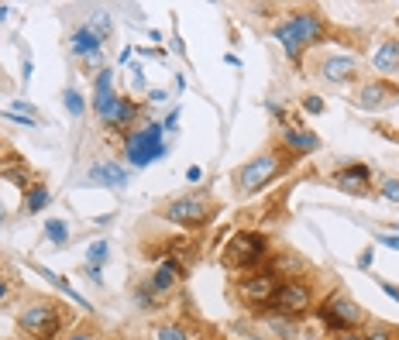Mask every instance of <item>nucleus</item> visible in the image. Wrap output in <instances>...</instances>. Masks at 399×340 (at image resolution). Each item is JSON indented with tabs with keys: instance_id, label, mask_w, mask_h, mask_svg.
Here are the masks:
<instances>
[{
	"instance_id": "obj_1",
	"label": "nucleus",
	"mask_w": 399,
	"mask_h": 340,
	"mask_svg": "<svg viewBox=\"0 0 399 340\" xmlns=\"http://www.w3.org/2000/svg\"><path fill=\"white\" fill-rule=\"evenodd\" d=\"M323 35H327V24H323V17L317 10H296L290 21H283L276 28V42L283 45V52L290 59H299V52L317 45V42H323Z\"/></svg>"
},
{
	"instance_id": "obj_2",
	"label": "nucleus",
	"mask_w": 399,
	"mask_h": 340,
	"mask_svg": "<svg viewBox=\"0 0 399 340\" xmlns=\"http://www.w3.org/2000/svg\"><path fill=\"white\" fill-rule=\"evenodd\" d=\"M286 169V162H283V155L276 152V148H269V152H258L255 159H248L241 169H238V189L245 193V196H251V193H258V189H265L272 179H279V172Z\"/></svg>"
},
{
	"instance_id": "obj_3",
	"label": "nucleus",
	"mask_w": 399,
	"mask_h": 340,
	"mask_svg": "<svg viewBox=\"0 0 399 340\" xmlns=\"http://www.w3.org/2000/svg\"><path fill=\"white\" fill-rule=\"evenodd\" d=\"M66 323V310H59L55 303H35V306H24L21 316H17V327L35 340H55L59 330Z\"/></svg>"
},
{
	"instance_id": "obj_4",
	"label": "nucleus",
	"mask_w": 399,
	"mask_h": 340,
	"mask_svg": "<svg viewBox=\"0 0 399 340\" xmlns=\"http://www.w3.org/2000/svg\"><path fill=\"white\" fill-rule=\"evenodd\" d=\"M124 155L134 169H145L152 162H159L166 155V141H162V124H145L141 131H131L124 141Z\"/></svg>"
},
{
	"instance_id": "obj_5",
	"label": "nucleus",
	"mask_w": 399,
	"mask_h": 340,
	"mask_svg": "<svg viewBox=\"0 0 399 340\" xmlns=\"http://www.w3.org/2000/svg\"><path fill=\"white\" fill-rule=\"evenodd\" d=\"M317 316H320V323H327V327L337 330V334H351L355 327L365 323V310H362L355 299H348L344 292L327 296V303L317 310Z\"/></svg>"
},
{
	"instance_id": "obj_6",
	"label": "nucleus",
	"mask_w": 399,
	"mask_h": 340,
	"mask_svg": "<svg viewBox=\"0 0 399 340\" xmlns=\"http://www.w3.org/2000/svg\"><path fill=\"white\" fill-rule=\"evenodd\" d=\"M159 213H162L166 220L179 224V227H190V231H197V227H203V224L210 220L213 206H210V199H206V196H200V193H186V196H176V199H169V203H166Z\"/></svg>"
},
{
	"instance_id": "obj_7",
	"label": "nucleus",
	"mask_w": 399,
	"mask_h": 340,
	"mask_svg": "<svg viewBox=\"0 0 399 340\" xmlns=\"http://www.w3.org/2000/svg\"><path fill=\"white\" fill-rule=\"evenodd\" d=\"M265 234L258 231H238L227 244H224V265L227 268H255L265 258Z\"/></svg>"
},
{
	"instance_id": "obj_8",
	"label": "nucleus",
	"mask_w": 399,
	"mask_h": 340,
	"mask_svg": "<svg viewBox=\"0 0 399 340\" xmlns=\"http://www.w3.org/2000/svg\"><path fill=\"white\" fill-rule=\"evenodd\" d=\"M269 306H272V313H283L286 320H299V316L310 313V306H313V289H310L303 278H286Z\"/></svg>"
},
{
	"instance_id": "obj_9",
	"label": "nucleus",
	"mask_w": 399,
	"mask_h": 340,
	"mask_svg": "<svg viewBox=\"0 0 399 340\" xmlns=\"http://www.w3.org/2000/svg\"><path fill=\"white\" fill-rule=\"evenodd\" d=\"M279 285H283V282H279V275H272V271H255V275L241 278L238 296H241V303H245V306H251V310H265V306L276 299Z\"/></svg>"
},
{
	"instance_id": "obj_10",
	"label": "nucleus",
	"mask_w": 399,
	"mask_h": 340,
	"mask_svg": "<svg viewBox=\"0 0 399 340\" xmlns=\"http://www.w3.org/2000/svg\"><path fill=\"white\" fill-rule=\"evenodd\" d=\"M94 110L100 114V120L107 127H117L124 131L127 124H134L138 117V103L131 96H117V93H103V96H94Z\"/></svg>"
},
{
	"instance_id": "obj_11",
	"label": "nucleus",
	"mask_w": 399,
	"mask_h": 340,
	"mask_svg": "<svg viewBox=\"0 0 399 340\" xmlns=\"http://www.w3.org/2000/svg\"><path fill=\"white\" fill-rule=\"evenodd\" d=\"M399 100V86L393 80H369V83L358 89L355 103L362 110H389Z\"/></svg>"
},
{
	"instance_id": "obj_12",
	"label": "nucleus",
	"mask_w": 399,
	"mask_h": 340,
	"mask_svg": "<svg viewBox=\"0 0 399 340\" xmlns=\"http://www.w3.org/2000/svg\"><path fill=\"white\" fill-rule=\"evenodd\" d=\"M330 182H334L341 193H348V196H369V193H372V169L362 165V162H351V165L334 172Z\"/></svg>"
},
{
	"instance_id": "obj_13",
	"label": "nucleus",
	"mask_w": 399,
	"mask_h": 340,
	"mask_svg": "<svg viewBox=\"0 0 399 340\" xmlns=\"http://www.w3.org/2000/svg\"><path fill=\"white\" fill-rule=\"evenodd\" d=\"M283 145H286V152H293V155H313V152H320V138L310 131V127H303V124H286L283 127Z\"/></svg>"
},
{
	"instance_id": "obj_14",
	"label": "nucleus",
	"mask_w": 399,
	"mask_h": 340,
	"mask_svg": "<svg viewBox=\"0 0 399 340\" xmlns=\"http://www.w3.org/2000/svg\"><path fill=\"white\" fill-rule=\"evenodd\" d=\"M320 76H323L327 83L344 86L358 76V62H355L351 55H327V59L320 62Z\"/></svg>"
},
{
	"instance_id": "obj_15",
	"label": "nucleus",
	"mask_w": 399,
	"mask_h": 340,
	"mask_svg": "<svg viewBox=\"0 0 399 340\" xmlns=\"http://www.w3.org/2000/svg\"><path fill=\"white\" fill-rule=\"evenodd\" d=\"M100 48H103V38H100L90 24H83V28H76V31H73L69 52H73L76 59H94V55H100Z\"/></svg>"
},
{
	"instance_id": "obj_16",
	"label": "nucleus",
	"mask_w": 399,
	"mask_h": 340,
	"mask_svg": "<svg viewBox=\"0 0 399 340\" xmlns=\"http://www.w3.org/2000/svg\"><path fill=\"white\" fill-rule=\"evenodd\" d=\"M176 282H179V261L176 258H162V265L155 268V275L148 282V289L159 292V296H169L176 289Z\"/></svg>"
},
{
	"instance_id": "obj_17",
	"label": "nucleus",
	"mask_w": 399,
	"mask_h": 340,
	"mask_svg": "<svg viewBox=\"0 0 399 340\" xmlns=\"http://www.w3.org/2000/svg\"><path fill=\"white\" fill-rule=\"evenodd\" d=\"M90 182H100V186H110V189H124L127 186V172L121 169L117 162H100L94 169L87 172Z\"/></svg>"
},
{
	"instance_id": "obj_18",
	"label": "nucleus",
	"mask_w": 399,
	"mask_h": 340,
	"mask_svg": "<svg viewBox=\"0 0 399 340\" xmlns=\"http://www.w3.org/2000/svg\"><path fill=\"white\" fill-rule=\"evenodd\" d=\"M372 66H375L382 76H393V73H399V42H396V38H389V42H382V45L375 48Z\"/></svg>"
},
{
	"instance_id": "obj_19",
	"label": "nucleus",
	"mask_w": 399,
	"mask_h": 340,
	"mask_svg": "<svg viewBox=\"0 0 399 340\" xmlns=\"http://www.w3.org/2000/svg\"><path fill=\"white\" fill-rule=\"evenodd\" d=\"M28 265H31V268H35V271H38V275H42L45 282H52L55 289H62V292H66V296H69L73 303H80L83 310H90V313H94V306H90V299H83V296H80V292H76V289H73V285H69V282H66L62 275H55V271H48V268H45V265H38V261H28Z\"/></svg>"
},
{
	"instance_id": "obj_20",
	"label": "nucleus",
	"mask_w": 399,
	"mask_h": 340,
	"mask_svg": "<svg viewBox=\"0 0 399 340\" xmlns=\"http://www.w3.org/2000/svg\"><path fill=\"white\" fill-rule=\"evenodd\" d=\"M48 199H52V196H48V189H45L42 182L31 186V189L24 193V213H42V210L48 206Z\"/></svg>"
},
{
	"instance_id": "obj_21",
	"label": "nucleus",
	"mask_w": 399,
	"mask_h": 340,
	"mask_svg": "<svg viewBox=\"0 0 399 340\" xmlns=\"http://www.w3.org/2000/svg\"><path fill=\"white\" fill-rule=\"evenodd\" d=\"M45 238H48L55 248H66V244H69V224H66V220H59V217L45 220Z\"/></svg>"
},
{
	"instance_id": "obj_22",
	"label": "nucleus",
	"mask_w": 399,
	"mask_h": 340,
	"mask_svg": "<svg viewBox=\"0 0 399 340\" xmlns=\"http://www.w3.org/2000/svg\"><path fill=\"white\" fill-rule=\"evenodd\" d=\"M3 175H7V179H10V182H14L17 189H24V193H28V189L35 186V175L28 172V165H24V162H17V165H10V169H3Z\"/></svg>"
},
{
	"instance_id": "obj_23",
	"label": "nucleus",
	"mask_w": 399,
	"mask_h": 340,
	"mask_svg": "<svg viewBox=\"0 0 399 340\" xmlns=\"http://www.w3.org/2000/svg\"><path fill=\"white\" fill-rule=\"evenodd\" d=\"M62 107L69 110V117H83V114H87V100H83V93H76V89H66V93H62Z\"/></svg>"
},
{
	"instance_id": "obj_24",
	"label": "nucleus",
	"mask_w": 399,
	"mask_h": 340,
	"mask_svg": "<svg viewBox=\"0 0 399 340\" xmlns=\"http://www.w3.org/2000/svg\"><path fill=\"white\" fill-rule=\"evenodd\" d=\"M107 258H110V244H107V241H94V244L87 248V261H90L94 268H103Z\"/></svg>"
},
{
	"instance_id": "obj_25",
	"label": "nucleus",
	"mask_w": 399,
	"mask_h": 340,
	"mask_svg": "<svg viewBox=\"0 0 399 340\" xmlns=\"http://www.w3.org/2000/svg\"><path fill=\"white\" fill-rule=\"evenodd\" d=\"M90 28H94V31H97L100 38H103V42H107V38H110V14H107V10H94V14H90Z\"/></svg>"
},
{
	"instance_id": "obj_26",
	"label": "nucleus",
	"mask_w": 399,
	"mask_h": 340,
	"mask_svg": "<svg viewBox=\"0 0 399 340\" xmlns=\"http://www.w3.org/2000/svg\"><path fill=\"white\" fill-rule=\"evenodd\" d=\"M155 340H190V337H186V330L179 323H166V327L155 330Z\"/></svg>"
},
{
	"instance_id": "obj_27",
	"label": "nucleus",
	"mask_w": 399,
	"mask_h": 340,
	"mask_svg": "<svg viewBox=\"0 0 399 340\" xmlns=\"http://www.w3.org/2000/svg\"><path fill=\"white\" fill-rule=\"evenodd\" d=\"M94 89H97V96H103V93H114V69H100L97 80H94Z\"/></svg>"
},
{
	"instance_id": "obj_28",
	"label": "nucleus",
	"mask_w": 399,
	"mask_h": 340,
	"mask_svg": "<svg viewBox=\"0 0 399 340\" xmlns=\"http://www.w3.org/2000/svg\"><path fill=\"white\" fill-rule=\"evenodd\" d=\"M379 193H382L389 203H399V179H393V175L382 179V182H379Z\"/></svg>"
},
{
	"instance_id": "obj_29",
	"label": "nucleus",
	"mask_w": 399,
	"mask_h": 340,
	"mask_svg": "<svg viewBox=\"0 0 399 340\" xmlns=\"http://www.w3.org/2000/svg\"><path fill=\"white\" fill-rule=\"evenodd\" d=\"M0 117L10 120V124H21V127H38L35 117H24V114H17V110H0Z\"/></svg>"
},
{
	"instance_id": "obj_30",
	"label": "nucleus",
	"mask_w": 399,
	"mask_h": 340,
	"mask_svg": "<svg viewBox=\"0 0 399 340\" xmlns=\"http://www.w3.org/2000/svg\"><path fill=\"white\" fill-rule=\"evenodd\" d=\"M303 110H306V114H323V100L310 93V96H303Z\"/></svg>"
},
{
	"instance_id": "obj_31",
	"label": "nucleus",
	"mask_w": 399,
	"mask_h": 340,
	"mask_svg": "<svg viewBox=\"0 0 399 340\" xmlns=\"http://www.w3.org/2000/svg\"><path fill=\"white\" fill-rule=\"evenodd\" d=\"M365 340H396V334H393L389 327H372V330L365 334Z\"/></svg>"
},
{
	"instance_id": "obj_32",
	"label": "nucleus",
	"mask_w": 399,
	"mask_h": 340,
	"mask_svg": "<svg viewBox=\"0 0 399 340\" xmlns=\"http://www.w3.org/2000/svg\"><path fill=\"white\" fill-rule=\"evenodd\" d=\"M134 299H138V306H155V292H152V289H148V285H141V289H138V296H134Z\"/></svg>"
},
{
	"instance_id": "obj_33",
	"label": "nucleus",
	"mask_w": 399,
	"mask_h": 340,
	"mask_svg": "<svg viewBox=\"0 0 399 340\" xmlns=\"http://www.w3.org/2000/svg\"><path fill=\"white\" fill-rule=\"evenodd\" d=\"M83 275H87L94 285H103V271H100V268H94V265H83Z\"/></svg>"
},
{
	"instance_id": "obj_34",
	"label": "nucleus",
	"mask_w": 399,
	"mask_h": 340,
	"mask_svg": "<svg viewBox=\"0 0 399 340\" xmlns=\"http://www.w3.org/2000/svg\"><path fill=\"white\" fill-rule=\"evenodd\" d=\"M372 248H365V251H362V255H358V261H355V265H358V268H362V271H369V268H372Z\"/></svg>"
},
{
	"instance_id": "obj_35",
	"label": "nucleus",
	"mask_w": 399,
	"mask_h": 340,
	"mask_svg": "<svg viewBox=\"0 0 399 340\" xmlns=\"http://www.w3.org/2000/svg\"><path fill=\"white\" fill-rule=\"evenodd\" d=\"M379 244H386V248L399 251V234H379Z\"/></svg>"
},
{
	"instance_id": "obj_36",
	"label": "nucleus",
	"mask_w": 399,
	"mask_h": 340,
	"mask_svg": "<svg viewBox=\"0 0 399 340\" xmlns=\"http://www.w3.org/2000/svg\"><path fill=\"white\" fill-rule=\"evenodd\" d=\"M379 289H382L389 299H396V303H399V285H393V282H379Z\"/></svg>"
},
{
	"instance_id": "obj_37",
	"label": "nucleus",
	"mask_w": 399,
	"mask_h": 340,
	"mask_svg": "<svg viewBox=\"0 0 399 340\" xmlns=\"http://www.w3.org/2000/svg\"><path fill=\"white\" fill-rule=\"evenodd\" d=\"M186 179H190V182H200V179H203V169H200V165H190V169H186Z\"/></svg>"
},
{
	"instance_id": "obj_38",
	"label": "nucleus",
	"mask_w": 399,
	"mask_h": 340,
	"mask_svg": "<svg viewBox=\"0 0 399 340\" xmlns=\"http://www.w3.org/2000/svg\"><path fill=\"white\" fill-rule=\"evenodd\" d=\"M31 69H35V66H31V59H24V66H21V80H24V83L31 80Z\"/></svg>"
},
{
	"instance_id": "obj_39",
	"label": "nucleus",
	"mask_w": 399,
	"mask_h": 340,
	"mask_svg": "<svg viewBox=\"0 0 399 340\" xmlns=\"http://www.w3.org/2000/svg\"><path fill=\"white\" fill-rule=\"evenodd\" d=\"M176 120H179V110H172V114L166 117V124H162V127H166V131H172V127H176Z\"/></svg>"
},
{
	"instance_id": "obj_40",
	"label": "nucleus",
	"mask_w": 399,
	"mask_h": 340,
	"mask_svg": "<svg viewBox=\"0 0 399 340\" xmlns=\"http://www.w3.org/2000/svg\"><path fill=\"white\" fill-rule=\"evenodd\" d=\"M66 340H94V334H90V330H76V334H69Z\"/></svg>"
},
{
	"instance_id": "obj_41",
	"label": "nucleus",
	"mask_w": 399,
	"mask_h": 340,
	"mask_svg": "<svg viewBox=\"0 0 399 340\" xmlns=\"http://www.w3.org/2000/svg\"><path fill=\"white\" fill-rule=\"evenodd\" d=\"M148 100H152V103H162V100H166V89H152Z\"/></svg>"
},
{
	"instance_id": "obj_42",
	"label": "nucleus",
	"mask_w": 399,
	"mask_h": 340,
	"mask_svg": "<svg viewBox=\"0 0 399 340\" xmlns=\"http://www.w3.org/2000/svg\"><path fill=\"white\" fill-rule=\"evenodd\" d=\"M10 299V282H0V303Z\"/></svg>"
},
{
	"instance_id": "obj_43",
	"label": "nucleus",
	"mask_w": 399,
	"mask_h": 340,
	"mask_svg": "<svg viewBox=\"0 0 399 340\" xmlns=\"http://www.w3.org/2000/svg\"><path fill=\"white\" fill-rule=\"evenodd\" d=\"M334 340H365V337H358V334H337Z\"/></svg>"
},
{
	"instance_id": "obj_44",
	"label": "nucleus",
	"mask_w": 399,
	"mask_h": 340,
	"mask_svg": "<svg viewBox=\"0 0 399 340\" xmlns=\"http://www.w3.org/2000/svg\"><path fill=\"white\" fill-rule=\"evenodd\" d=\"M3 220H7V206L0 203V224H3Z\"/></svg>"
},
{
	"instance_id": "obj_45",
	"label": "nucleus",
	"mask_w": 399,
	"mask_h": 340,
	"mask_svg": "<svg viewBox=\"0 0 399 340\" xmlns=\"http://www.w3.org/2000/svg\"><path fill=\"white\" fill-rule=\"evenodd\" d=\"M396 231H399V224H396Z\"/></svg>"
}]
</instances>
